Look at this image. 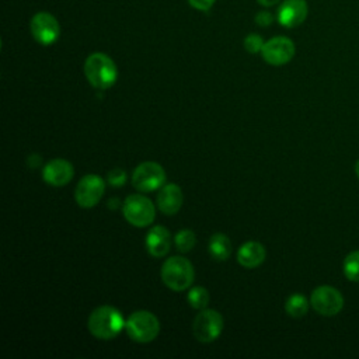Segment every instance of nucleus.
Returning a JSON list of instances; mask_svg holds the SVG:
<instances>
[{"label": "nucleus", "instance_id": "f257e3e1", "mask_svg": "<svg viewBox=\"0 0 359 359\" xmlns=\"http://www.w3.org/2000/svg\"><path fill=\"white\" fill-rule=\"evenodd\" d=\"M126 321L123 320L121 311L112 306H100L91 311L87 327L93 337L97 339H112L123 328Z\"/></svg>", "mask_w": 359, "mask_h": 359}, {"label": "nucleus", "instance_id": "f03ea898", "mask_svg": "<svg viewBox=\"0 0 359 359\" xmlns=\"http://www.w3.org/2000/svg\"><path fill=\"white\" fill-rule=\"evenodd\" d=\"M84 74L88 83L98 88L107 90L116 83L118 69L115 62L105 53H91L84 62Z\"/></svg>", "mask_w": 359, "mask_h": 359}, {"label": "nucleus", "instance_id": "7ed1b4c3", "mask_svg": "<svg viewBox=\"0 0 359 359\" xmlns=\"http://www.w3.org/2000/svg\"><path fill=\"white\" fill-rule=\"evenodd\" d=\"M194 265L184 257H171L165 259L161 266V280L168 289L174 292H182L188 289L194 282Z\"/></svg>", "mask_w": 359, "mask_h": 359}, {"label": "nucleus", "instance_id": "20e7f679", "mask_svg": "<svg viewBox=\"0 0 359 359\" xmlns=\"http://www.w3.org/2000/svg\"><path fill=\"white\" fill-rule=\"evenodd\" d=\"M125 330L130 339L140 344H147L157 338L160 332V321L153 313L137 310L128 317Z\"/></svg>", "mask_w": 359, "mask_h": 359}, {"label": "nucleus", "instance_id": "39448f33", "mask_svg": "<svg viewBox=\"0 0 359 359\" xmlns=\"http://www.w3.org/2000/svg\"><path fill=\"white\" fill-rule=\"evenodd\" d=\"M123 217L135 227H146L153 223L156 217V208L153 202L140 194L126 196L122 206Z\"/></svg>", "mask_w": 359, "mask_h": 359}, {"label": "nucleus", "instance_id": "423d86ee", "mask_svg": "<svg viewBox=\"0 0 359 359\" xmlns=\"http://www.w3.org/2000/svg\"><path fill=\"white\" fill-rule=\"evenodd\" d=\"M223 327V317L217 310L202 309L192 323V334L199 342L208 344L220 337Z\"/></svg>", "mask_w": 359, "mask_h": 359}, {"label": "nucleus", "instance_id": "0eeeda50", "mask_svg": "<svg viewBox=\"0 0 359 359\" xmlns=\"http://www.w3.org/2000/svg\"><path fill=\"white\" fill-rule=\"evenodd\" d=\"M165 182V171L156 161L139 164L132 175V185L140 192H153L160 189Z\"/></svg>", "mask_w": 359, "mask_h": 359}, {"label": "nucleus", "instance_id": "6e6552de", "mask_svg": "<svg viewBox=\"0 0 359 359\" xmlns=\"http://www.w3.org/2000/svg\"><path fill=\"white\" fill-rule=\"evenodd\" d=\"M310 304L318 314L325 317H332L342 310L344 297L338 289L324 285L313 290L310 296Z\"/></svg>", "mask_w": 359, "mask_h": 359}, {"label": "nucleus", "instance_id": "1a4fd4ad", "mask_svg": "<svg viewBox=\"0 0 359 359\" xmlns=\"http://www.w3.org/2000/svg\"><path fill=\"white\" fill-rule=\"evenodd\" d=\"M105 191V182L97 174L84 175L74 191V199L81 208H93L95 206Z\"/></svg>", "mask_w": 359, "mask_h": 359}, {"label": "nucleus", "instance_id": "9d476101", "mask_svg": "<svg viewBox=\"0 0 359 359\" xmlns=\"http://www.w3.org/2000/svg\"><path fill=\"white\" fill-rule=\"evenodd\" d=\"M294 50V43L287 36H273L264 43L261 55L266 63L282 66L293 59Z\"/></svg>", "mask_w": 359, "mask_h": 359}, {"label": "nucleus", "instance_id": "9b49d317", "mask_svg": "<svg viewBox=\"0 0 359 359\" xmlns=\"http://www.w3.org/2000/svg\"><path fill=\"white\" fill-rule=\"evenodd\" d=\"M31 34L32 36L42 45H50L53 43L60 34V27L57 20L46 11L36 13L31 18Z\"/></svg>", "mask_w": 359, "mask_h": 359}, {"label": "nucleus", "instance_id": "f8f14e48", "mask_svg": "<svg viewBox=\"0 0 359 359\" xmlns=\"http://www.w3.org/2000/svg\"><path fill=\"white\" fill-rule=\"evenodd\" d=\"M74 168L70 161L65 158H53L42 168V178L52 187H63L72 181Z\"/></svg>", "mask_w": 359, "mask_h": 359}, {"label": "nucleus", "instance_id": "ddd939ff", "mask_svg": "<svg viewBox=\"0 0 359 359\" xmlns=\"http://www.w3.org/2000/svg\"><path fill=\"white\" fill-rule=\"evenodd\" d=\"M309 13L306 0H285L278 8V21L285 28L300 25Z\"/></svg>", "mask_w": 359, "mask_h": 359}, {"label": "nucleus", "instance_id": "4468645a", "mask_svg": "<svg viewBox=\"0 0 359 359\" xmlns=\"http://www.w3.org/2000/svg\"><path fill=\"white\" fill-rule=\"evenodd\" d=\"M184 202V195L177 184H165L157 194V206L164 215H175Z\"/></svg>", "mask_w": 359, "mask_h": 359}, {"label": "nucleus", "instance_id": "2eb2a0df", "mask_svg": "<svg viewBox=\"0 0 359 359\" xmlns=\"http://www.w3.org/2000/svg\"><path fill=\"white\" fill-rule=\"evenodd\" d=\"M146 248L154 258L165 257L170 251L171 237L168 229L164 226H153L146 236Z\"/></svg>", "mask_w": 359, "mask_h": 359}, {"label": "nucleus", "instance_id": "dca6fc26", "mask_svg": "<svg viewBox=\"0 0 359 359\" xmlns=\"http://www.w3.org/2000/svg\"><path fill=\"white\" fill-rule=\"evenodd\" d=\"M266 257L265 247L258 241H247L237 251V261L241 266L247 269H254L259 266Z\"/></svg>", "mask_w": 359, "mask_h": 359}, {"label": "nucleus", "instance_id": "f3484780", "mask_svg": "<svg viewBox=\"0 0 359 359\" xmlns=\"http://www.w3.org/2000/svg\"><path fill=\"white\" fill-rule=\"evenodd\" d=\"M231 241L223 233H216L209 240V254L217 261H226L231 255Z\"/></svg>", "mask_w": 359, "mask_h": 359}, {"label": "nucleus", "instance_id": "a211bd4d", "mask_svg": "<svg viewBox=\"0 0 359 359\" xmlns=\"http://www.w3.org/2000/svg\"><path fill=\"white\" fill-rule=\"evenodd\" d=\"M285 310L293 318L304 317L309 310V300L303 294L294 293L287 297V300L285 303Z\"/></svg>", "mask_w": 359, "mask_h": 359}, {"label": "nucleus", "instance_id": "6ab92c4d", "mask_svg": "<svg viewBox=\"0 0 359 359\" xmlns=\"http://www.w3.org/2000/svg\"><path fill=\"white\" fill-rule=\"evenodd\" d=\"M187 299H188V303H189L191 307H194L196 310H202L209 304L210 294H209L206 287L195 286V287L189 289V292L187 294Z\"/></svg>", "mask_w": 359, "mask_h": 359}, {"label": "nucleus", "instance_id": "aec40b11", "mask_svg": "<svg viewBox=\"0 0 359 359\" xmlns=\"http://www.w3.org/2000/svg\"><path fill=\"white\" fill-rule=\"evenodd\" d=\"M345 276L352 282H359V250L349 252L342 265Z\"/></svg>", "mask_w": 359, "mask_h": 359}, {"label": "nucleus", "instance_id": "412c9836", "mask_svg": "<svg viewBox=\"0 0 359 359\" xmlns=\"http://www.w3.org/2000/svg\"><path fill=\"white\" fill-rule=\"evenodd\" d=\"M174 243H175V247L178 251L181 252H188L191 251L195 244H196V236L192 230H188V229H184V230H180L175 237H174Z\"/></svg>", "mask_w": 359, "mask_h": 359}, {"label": "nucleus", "instance_id": "4be33fe9", "mask_svg": "<svg viewBox=\"0 0 359 359\" xmlns=\"http://www.w3.org/2000/svg\"><path fill=\"white\" fill-rule=\"evenodd\" d=\"M264 41L259 35L257 34H250L248 36H245L244 39V48L247 52L250 53H258L262 50V46H264Z\"/></svg>", "mask_w": 359, "mask_h": 359}, {"label": "nucleus", "instance_id": "5701e85b", "mask_svg": "<svg viewBox=\"0 0 359 359\" xmlns=\"http://www.w3.org/2000/svg\"><path fill=\"white\" fill-rule=\"evenodd\" d=\"M108 184L112 187H122L126 182V172L122 168H114L108 172Z\"/></svg>", "mask_w": 359, "mask_h": 359}, {"label": "nucleus", "instance_id": "b1692460", "mask_svg": "<svg viewBox=\"0 0 359 359\" xmlns=\"http://www.w3.org/2000/svg\"><path fill=\"white\" fill-rule=\"evenodd\" d=\"M272 21H273V17H272V14L268 13V11H259V13L255 15V22H257L258 25H261V27H266V25L272 24Z\"/></svg>", "mask_w": 359, "mask_h": 359}, {"label": "nucleus", "instance_id": "393cba45", "mask_svg": "<svg viewBox=\"0 0 359 359\" xmlns=\"http://www.w3.org/2000/svg\"><path fill=\"white\" fill-rule=\"evenodd\" d=\"M188 3H189L194 8H196V10L206 11V10H209V8L213 6L215 0H188Z\"/></svg>", "mask_w": 359, "mask_h": 359}, {"label": "nucleus", "instance_id": "a878e982", "mask_svg": "<svg viewBox=\"0 0 359 359\" xmlns=\"http://www.w3.org/2000/svg\"><path fill=\"white\" fill-rule=\"evenodd\" d=\"M27 163H28V165H29L31 168H36V167L41 164V157H39L38 154H31V156L28 157Z\"/></svg>", "mask_w": 359, "mask_h": 359}, {"label": "nucleus", "instance_id": "bb28decb", "mask_svg": "<svg viewBox=\"0 0 359 359\" xmlns=\"http://www.w3.org/2000/svg\"><path fill=\"white\" fill-rule=\"evenodd\" d=\"M261 6H264V7H271V6H275L279 0H257Z\"/></svg>", "mask_w": 359, "mask_h": 359}, {"label": "nucleus", "instance_id": "cd10ccee", "mask_svg": "<svg viewBox=\"0 0 359 359\" xmlns=\"http://www.w3.org/2000/svg\"><path fill=\"white\" fill-rule=\"evenodd\" d=\"M355 172H356V175L359 177V160H358L356 164H355Z\"/></svg>", "mask_w": 359, "mask_h": 359}]
</instances>
